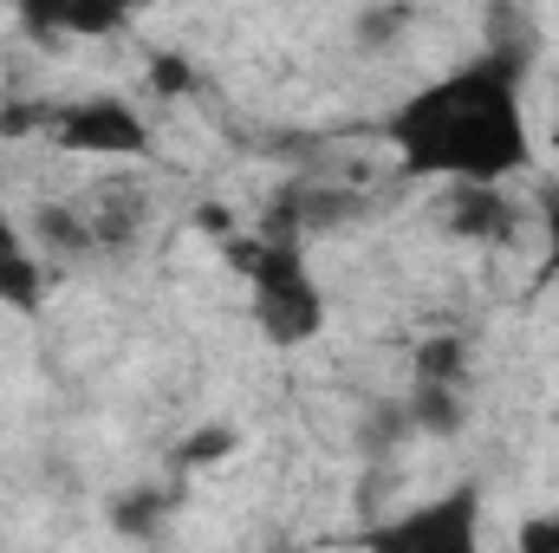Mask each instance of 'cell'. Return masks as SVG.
<instances>
[{"label": "cell", "mask_w": 559, "mask_h": 553, "mask_svg": "<svg viewBox=\"0 0 559 553\" xmlns=\"http://www.w3.org/2000/svg\"><path fill=\"white\" fill-rule=\"evenodd\" d=\"M39 33H118L124 7H33L26 13Z\"/></svg>", "instance_id": "8"}, {"label": "cell", "mask_w": 559, "mask_h": 553, "mask_svg": "<svg viewBox=\"0 0 559 553\" xmlns=\"http://www.w3.org/2000/svg\"><path fill=\"white\" fill-rule=\"evenodd\" d=\"M235 261L248 274V293H254V326L261 339L293 352L306 339H319L325 326V286L312 274L306 248L293 228H267L261 242H235Z\"/></svg>", "instance_id": "2"}, {"label": "cell", "mask_w": 559, "mask_h": 553, "mask_svg": "<svg viewBox=\"0 0 559 553\" xmlns=\"http://www.w3.org/2000/svg\"><path fill=\"white\" fill-rule=\"evenodd\" d=\"M228 449H235V430H228V423H209V430H195L169 462H176V469H202V462H215V456H228Z\"/></svg>", "instance_id": "11"}, {"label": "cell", "mask_w": 559, "mask_h": 553, "mask_svg": "<svg viewBox=\"0 0 559 553\" xmlns=\"http://www.w3.org/2000/svg\"><path fill=\"white\" fill-rule=\"evenodd\" d=\"M411 416H417V430L455 436V430H462V416H468L462 385H429V378H417V391H411Z\"/></svg>", "instance_id": "7"}, {"label": "cell", "mask_w": 559, "mask_h": 553, "mask_svg": "<svg viewBox=\"0 0 559 553\" xmlns=\"http://www.w3.org/2000/svg\"><path fill=\"white\" fill-rule=\"evenodd\" d=\"M521 72H527V52L495 46L417 85L384 118V143L397 150L404 176L449 183V189H501L508 176H521L534 163Z\"/></svg>", "instance_id": "1"}, {"label": "cell", "mask_w": 559, "mask_h": 553, "mask_svg": "<svg viewBox=\"0 0 559 553\" xmlns=\"http://www.w3.org/2000/svg\"><path fill=\"white\" fill-rule=\"evenodd\" d=\"M0 306H13V313H39L46 306V261L20 235V222L7 215V202H0Z\"/></svg>", "instance_id": "5"}, {"label": "cell", "mask_w": 559, "mask_h": 553, "mask_svg": "<svg viewBox=\"0 0 559 553\" xmlns=\"http://www.w3.org/2000/svg\"><path fill=\"white\" fill-rule=\"evenodd\" d=\"M169 508H176V489H131V495L111 502V521H118L124 534H150Z\"/></svg>", "instance_id": "9"}, {"label": "cell", "mask_w": 559, "mask_h": 553, "mask_svg": "<svg viewBox=\"0 0 559 553\" xmlns=\"http://www.w3.org/2000/svg\"><path fill=\"white\" fill-rule=\"evenodd\" d=\"M59 150L79 156H150V125L138 105L124 98H79V105H52L46 111Z\"/></svg>", "instance_id": "4"}, {"label": "cell", "mask_w": 559, "mask_h": 553, "mask_svg": "<svg viewBox=\"0 0 559 553\" xmlns=\"http://www.w3.org/2000/svg\"><path fill=\"white\" fill-rule=\"evenodd\" d=\"M514 553H559V508H554V515L521 521V541H514Z\"/></svg>", "instance_id": "12"}, {"label": "cell", "mask_w": 559, "mask_h": 553, "mask_svg": "<svg viewBox=\"0 0 559 553\" xmlns=\"http://www.w3.org/2000/svg\"><path fill=\"white\" fill-rule=\"evenodd\" d=\"M365 553H481V489L455 482L365 534Z\"/></svg>", "instance_id": "3"}, {"label": "cell", "mask_w": 559, "mask_h": 553, "mask_svg": "<svg viewBox=\"0 0 559 553\" xmlns=\"http://www.w3.org/2000/svg\"><path fill=\"white\" fill-rule=\"evenodd\" d=\"M540 228H547V268L559 274V196L554 202H540Z\"/></svg>", "instance_id": "14"}, {"label": "cell", "mask_w": 559, "mask_h": 553, "mask_svg": "<svg viewBox=\"0 0 559 553\" xmlns=\"http://www.w3.org/2000/svg\"><path fill=\"white\" fill-rule=\"evenodd\" d=\"M462 358H468V345H462L455 332H442V339H429L417 352V378H429V385H462V378H468Z\"/></svg>", "instance_id": "10"}, {"label": "cell", "mask_w": 559, "mask_h": 553, "mask_svg": "<svg viewBox=\"0 0 559 553\" xmlns=\"http://www.w3.org/2000/svg\"><path fill=\"white\" fill-rule=\"evenodd\" d=\"M508 202H501V189H455V202H449V228L455 235H475V242H488V235H508Z\"/></svg>", "instance_id": "6"}, {"label": "cell", "mask_w": 559, "mask_h": 553, "mask_svg": "<svg viewBox=\"0 0 559 553\" xmlns=\"http://www.w3.org/2000/svg\"><path fill=\"white\" fill-rule=\"evenodd\" d=\"M150 85H156V92H182V85H189V66H182V59H156V66H150Z\"/></svg>", "instance_id": "13"}]
</instances>
